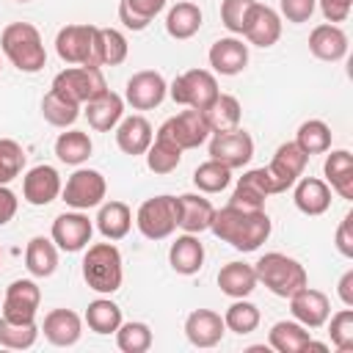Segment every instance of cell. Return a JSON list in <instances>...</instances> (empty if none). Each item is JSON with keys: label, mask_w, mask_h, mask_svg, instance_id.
<instances>
[{"label": "cell", "mask_w": 353, "mask_h": 353, "mask_svg": "<svg viewBox=\"0 0 353 353\" xmlns=\"http://www.w3.org/2000/svg\"><path fill=\"white\" fill-rule=\"evenodd\" d=\"M61 174L58 168L41 163V165H33L22 174V199L30 204V207H47L50 201H55L61 196Z\"/></svg>", "instance_id": "obj_16"}, {"label": "cell", "mask_w": 353, "mask_h": 353, "mask_svg": "<svg viewBox=\"0 0 353 353\" xmlns=\"http://www.w3.org/2000/svg\"><path fill=\"white\" fill-rule=\"evenodd\" d=\"M39 331H44V339L50 345H55V347H72L83 336V320L72 309H52V312L44 314V325Z\"/></svg>", "instance_id": "obj_23"}, {"label": "cell", "mask_w": 353, "mask_h": 353, "mask_svg": "<svg viewBox=\"0 0 353 353\" xmlns=\"http://www.w3.org/2000/svg\"><path fill=\"white\" fill-rule=\"evenodd\" d=\"M201 113H204V121H207L210 132H223V130L240 127L243 105H240V99L232 97V94H218Z\"/></svg>", "instance_id": "obj_34"}, {"label": "cell", "mask_w": 353, "mask_h": 353, "mask_svg": "<svg viewBox=\"0 0 353 353\" xmlns=\"http://www.w3.org/2000/svg\"><path fill=\"white\" fill-rule=\"evenodd\" d=\"M168 0H119V22L127 30H146Z\"/></svg>", "instance_id": "obj_37"}, {"label": "cell", "mask_w": 353, "mask_h": 353, "mask_svg": "<svg viewBox=\"0 0 353 353\" xmlns=\"http://www.w3.org/2000/svg\"><path fill=\"white\" fill-rule=\"evenodd\" d=\"M83 281L88 284V290L99 292V295H113L121 281H124V262H121V251L108 240V243H94L85 245L83 254Z\"/></svg>", "instance_id": "obj_3"}, {"label": "cell", "mask_w": 353, "mask_h": 353, "mask_svg": "<svg viewBox=\"0 0 353 353\" xmlns=\"http://www.w3.org/2000/svg\"><path fill=\"white\" fill-rule=\"evenodd\" d=\"M218 94H221L218 77L210 69H188V72L176 74L174 83L168 85V97L176 105L193 108V110H204Z\"/></svg>", "instance_id": "obj_7"}, {"label": "cell", "mask_w": 353, "mask_h": 353, "mask_svg": "<svg viewBox=\"0 0 353 353\" xmlns=\"http://www.w3.org/2000/svg\"><path fill=\"white\" fill-rule=\"evenodd\" d=\"M83 113L88 119V127L97 132H110L116 130V124L124 119V97L116 91H102L99 97L88 99L83 105Z\"/></svg>", "instance_id": "obj_22"}, {"label": "cell", "mask_w": 353, "mask_h": 353, "mask_svg": "<svg viewBox=\"0 0 353 353\" xmlns=\"http://www.w3.org/2000/svg\"><path fill=\"white\" fill-rule=\"evenodd\" d=\"M207 61H210L215 74L234 77L248 66V44L237 36H223V39L212 41V47L207 52Z\"/></svg>", "instance_id": "obj_19"}, {"label": "cell", "mask_w": 353, "mask_h": 353, "mask_svg": "<svg viewBox=\"0 0 353 353\" xmlns=\"http://www.w3.org/2000/svg\"><path fill=\"white\" fill-rule=\"evenodd\" d=\"M0 69H3V63H0Z\"/></svg>", "instance_id": "obj_56"}, {"label": "cell", "mask_w": 353, "mask_h": 353, "mask_svg": "<svg viewBox=\"0 0 353 353\" xmlns=\"http://www.w3.org/2000/svg\"><path fill=\"white\" fill-rule=\"evenodd\" d=\"M309 339H312V331L298 320H279L268 334V345L279 353H303Z\"/></svg>", "instance_id": "obj_35"}, {"label": "cell", "mask_w": 353, "mask_h": 353, "mask_svg": "<svg viewBox=\"0 0 353 353\" xmlns=\"http://www.w3.org/2000/svg\"><path fill=\"white\" fill-rule=\"evenodd\" d=\"M210 232L218 240L229 243L234 251L251 254L262 243H268V237L273 232V221L265 210H240V207L226 204V207L215 210Z\"/></svg>", "instance_id": "obj_1"}, {"label": "cell", "mask_w": 353, "mask_h": 353, "mask_svg": "<svg viewBox=\"0 0 353 353\" xmlns=\"http://www.w3.org/2000/svg\"><path fill=\"white\" fill-rule=\"evenodd\" d=\"M50 237H52V243L58 245V251L77 254V251H83V248L91 243V237H94V221H91L83 210L61 212V215L52 221Z\"/></svg>", "instance_id": "obj_13"}, {"label": "cell", "mask_w": 353, "mask_h": 353, "mask_svg": "<svg viewBox=\"0 0 353 353\" xmlns=\"http://www.w3.org/2000/svg\"><path fill=\"white\" fill-rule=\"evenodd\" d=\"M201 22H204L201 8L190 0H179L165 14V33L176 41H188L201 30Z\"/></svg>", "instance_id": "obj_30"}, {"label": "cell", "mask_w": 353, "mask_h": 353, "mask_svg": "<svg viewBox=\"0 0 353 353\" xmlns=\"http://www.w3.org/2000/svg\"><path fill=\"white\" fill-rule=\"evenodd\" d=\"M254 270H256V281L265 284V287H268L273 295H279V298H290L292 292H298L301 287L309 284L306 268H303L298 259H292V256H287V254H281V251H268V254H262V256L256 259Z\"/></svg>", "instance_id": "obj_4"}, {"label": "cell", "mask_w": 353, "mask_h": 353, "mask_svg": "<svg viewBox=\"0 0 353 353\" xmlns=\"http://www.w3.org/2000/svg\"><path fill=\"white\" fill-rule=\"evenodd\" d=\"M204 243L199 240V234H179L171 248H168V265L174 273L179 276H196L201 268H204Z\"/></svg>", "instance_id": "obj_27"}, {"label": "cell", "mask_w": 353, "mask_h": 353, "mask_svg": "<svg viewBox=\"0 0 353 353\" xmlns=\"http://www.w3.org/2000/svg\"><path fill=\"white\" fill-rule=\"evenodd\" d=\"M331 323H328V334H331V345L339 350V353H350L353 350V309L345 306L339 309L336 314H328Z\"/></svg>", "instance_id": "obj_48"}, {"label": "cell", "mask_w": 353, "mask_h": 353, "mask_svg": "<svg viewBox=\"0 0 353 353\" xmlns=\"http://www.w3.org/2000/svg\"><path fill=\"white\" fill-rule=\"evenodd\" d=\"M193 185L199 193L204 196H212V193H221L232 185V168H226L223 163L218 160H204L196 171H193Z\"/></svg>", "instance_id": "obj_43"}, {"label": "cell", "mask_w": 353, "mask_h": 353, "mask_svg": "<svg viewBox=\"0 0 353 353\" xmlns=\"http://www.w3.org/2000/svg\"><path fill=\"white\" fill-rule=\"evenodd\" d=\"M226 334L223 314L212 309H193L185 317V336L193 347H215Z\"/></svg>", "instance_id": "obj_21"}, {"label": "cell", "mask_w": 353, "mask_h": 353, "mask_svg": "<svg viewBox=\"0 0 353 353\" xmlns=\"http://www.w3.org/2000/svg\"><path fill=\"white\" fill-rule=\"evenodd\" d=\"M314 11H317V0H279V17L292 25L309 22Z\"/></svg>", "instance_id": "obj_50"}, {"label": "cell", "mask_w": 353, "mask_h": 353, "mask_svg": "<svg viewBox=\"0 0 353 353\" xmlns=\"http://www.w3.org/2000/svg\"><path fill=\"white\" fill-rule=\"evenodd\" d=\"M135 226L146 240H165L179 229V201L176 196L160 193L146 199L135 212Z\"/></svg>", "instance_id": "obj_5"}, {"label": "cell", "mask_w": 353, "mask_h": 353, "mask_svg": "<svg viewBox=\"0 0 353 353\" xmlns=\"http://www.w3.org/2000/svg\"><path fill=\"white\" fill-rule=\"evenodd\" d=\"M243 36L254 47H262V50L273 47L281 39V17H279V11L265 6V3H254Z\"/></svg>", "instance_id": "obj_20"}, {"label": "cell", "mask_w": 353, "mask_h": 353, "mask_svg": "<svg viewBox=\"0 0 353 353\" xmlns=\"http://www.w3.org/2000/svg\"><path fill=\"white\" fill-rule=\"evenodd\" d=\"M292 201L303 215H323L331 207V188L320 176H301L292 185Z\"/></svg>", "instance_id": "obj_28"}, {"label": "cell", "mask_w": 353, "mask_h": 353, "mask_svg": "<svg viewBox=\"0 0 353 353\" xmlns=\"http://www.w3.org/2000/svg\"><path fill=\"white\" fill-rule=\"evenodd\" d=\"M309 163V154L295 143V141H287L276 149L273 160L265 165L268 168V176H270V185H273V193H284L290 190L301 176H303V168Z\"/></svg>", "instance_id": "obj_12"}, {"label": "cell", "mask_w": 353, "mask_h": 353, "mask_svg": "<svg viewBox=\"0 0 353 353\" xmlns=\"http://www.w3.org/2000/svg\"><path fill=\"white\" fill-rule=\"evenodd\" d=\"M290 312H292V320H298L301 325L306 328H323L328 314H331V301L325 292L314 290V287H301L298 292H292L290 298Z\"/></svg>", "instance_id": "obj_18"}, {"label": "cell", "mask_w": 353, "mask_h": 353, "mask_svg": "<svg viewBox=\"0 0 353 353\" xmlns=\"http://www.w3.org/2000/svg\"><path fill=\"white\" fill-rule=\"evenodd\" d=\"M41 303V290L33 279H17L6 287L3 295V312L0 317L14 320V323H36V312Z\"/></svg>", "instance_id": "obj_14"}, {"label": "cell", "mask_w": 353, "mask_h": 353, "mask_svg": "<svg viewBox=\"0 0 353 353\" xmlns=\"http://www.w3.org/2000/svg\"><path fill=\"white\" fill-rule=\"evenodd\" d=\"M97 52H99V66H119L130 55L127 36L116 28H99L97 33Z\"/></svg>", "instance_id": "obj_42"}, {"label": "cell", "mask_w": 353, "mask_h": 353, "mask_svg": "<svg viewBox=\"0 0 353 353\" xmlns=\"http://www.w3.org/2000/svg\"><path fill=\"white\" fill-rule=\"evenodd\" d=\"M268 196H273V185L268 176V168H248L243 171V176L237 179L229 204L240 207V210H265Z\"/></svg>", "instance_id": "obj_17"}, {"label": "cell", "mask_w": 353, "mask_h": 353, "mask_svg": "<svg viewBox=\"0 0 353 353\" xmlns=\"http://www.w3.org/2000/svg\"><path fill=\"white\" fill-rule=\"evenodd\" d=\"M168 97V83L160 72L154 69H141L135 72L127 85H124V105L132 110H152Z\"/></svg>", "instance_id": "obj_15"}, {"label": "cell", "mask_w": 353, "mask_h": 353, "mask_svg": "<svg viewBox=\"0 0 353 353\" xmlns=\"http://www.w3.org/2000/svg\"><path fill=\"white\" fill-rule=\"evenodd\" d=\"M154 135H163V138L174 141V143L185 152V149H199L201 143H207L212 132H210V127H207V121H204V113L188 108V110H182V113H176V116H171V119H165Z\"/></svg>", "instance_id": "obj_10"}, {"label": "cell", "mask_w": 353, "mask_h": 353, "mask_svg": "<svg viewBox=\"0 0 353 353\" xmlns=\"http://www.w3.org/2000/svg\"><path fill=\"white\" fill-rule=\"evenodd\" d=\"M254 3L256 0H221V22L232 36H243Z\"/></svg>", "instance_id": "obj_49"}, {"label": "cell", "mask_w": 353, "mask_h": 353, "mask_svg": "<svg viewBox=\"0 0 353 353\" xmlns=\"http://www.w3.org/2000/svg\"><path fill=\"white\" fill-rule=\"evenodd\" d=\"M50 88L83 108L88 99L108 91V83H105V74L99 66H66L63 72H58L52 77Z\"/></svg>", "instance_id": "obj_8"}, {"label": "cell", "mask_w": 353, "mask_h": 353, "mask_svg": "<svg viewBox=\"0 0 353 353\" xmlns=\"http://www.w3.org/2000/svg\"><path fill=\"white\" fill-rule=\"evenodd\" d=\"M19 210V199L8 185H0V226H6Z\"/></svg>", "instance_id": "obj_53"}, {"label": "cell", "mask_w": 353, "mask_h": 353, "mask_svg": "<svg viewBox=\"0 0 353 353\" xmlns=\"http://www.w3.org/2000/svg\"><path fill=\"white\" fill-rule=\"evenodd\" d=\"M317 6H320V14L325 17V22H331V25L345 22L353 11V0H317Z\"/></svg>", "instance_id": "obj_52"}, {"label": "cell", "mask_w": 353, "mask_h": 353, "mask_svg": "<svg viewBox=\"0 0 353 353\" xmlns=\"http://www.w3.org/2000/svg\"><path fill=\"white\" fill-rule=\"evenodd\" d=\"M179 163H182V149L174 141H168L163 135H154V141L146 149V165H149V171L152 174H171V171H176Z\"/></svg>", "instance_id": "obj_40"}, {"label": "cell", "mask_w": 353, "mask_h": 353, "mask_svg": "<svg viewBox=\"0 0 353 353\" xmlns=\"http://www.w3.org/2000/svg\"><path fill=\"white\" fill-rule=\"evenodd\" d=\"M336 295H339L342 306H350V309H353V268H347V270L339 276V284H336Z\"/></svg>", "instance_id": "obj_54"}, {"label": "cell", "mask_w": 353, "mask_h": 353, "mask_svg": "<svg viewBox=\"0 0 353 353\" xmlns=\"http://www.w3.org/2000/svg\"><path fill=\"white\" fill-rule=\"evenodd\" d=\"M121 306L116 303V301H110V298H94L91 303H88V309H85V325L94 331V334H99V336H108V334H116V328L121 325Z\"/></svg>", "instance_id": "obj_38"}, {"label": "cell", "mask_w": 353, "mask_h": 353, "mask_svg": "<svg viewBox=\"0 0 353 353\" xmlns=\"http://www.w3.org/2000/svg\"><path fill=\"white\" fill-rule=\"evenodd\" d=\"M256 270L248 262H226L218 270V287L229 298H248L256 290Z\"/></svg>", "instance_id": "obj_33"}, {"label": "cell", "mask_w": 353, "mask_h": 353, "mask_svg": "<svg viewBox=\"0 0 353 353\" xmlns=\"http://www.w3.org/2000/svg\"><path fill=\"white\" fill-rule=\"evenodd\" d=\"M25 268L33 279H50L58 270V245L52 237H30L25 245Z\"/></svg>", "instance_id": "obj_31"}, {"label": "cell", "mask_w": 353, "mask_h": 353, "mask_svg": "<svg viewBox=\"0 0 353 353\" xmlns=\"http://www.w3.org/2000/svg\"><path fill=\"white\" fill-rule=\"evenodd\" d=\"M179 201V229L188 234H201L210 232L215 207L204 193H182L176 196Z\"/></svg>", "instance_id": "obj_26"}, {"label": "cell", "mask_w": 353, "mask_h": 353, "mask_svg": "<svg viewBox=\"0 0 353 353\" xmlns=\"http://www.w3.org/2000/svg\"><path fill=\"white\" fill-rule=\"evenodd\" d=\"M80 105L77 102H72V99H66L63 94H58V91H47L44 94V99H41V116H44V121L47 124H52V127H58V130H66V127H72L77 119H80Z\"/></svg>", "instance_id": "obj_39"}, {"label": "cell", "mask_w": 353, "mask_h": 353, "mask_svg": "<svg viewBox=\"0 0 353 353\" xmlns=\"http://www.w3.org/2000/svg\"><path fill=\"white\" fill-rule=\"evenodd\" d=\"M325 182L339 199H353V154L347 149H328L323 163Z\"/></svg>", "instance_id": "obj_29"}, {"label": "cell", "mask_w": 353, "mask_h": 353, "mask_svg": "<svg viewBox=\"0 0 353 353\" xmlns=\"http://www.w3.org/2000/svg\"><path fill=\"white\" fill-rule=\"evenodd\" d=\"M295 143L312 157V154H325L331 149V127L323 119H309L298 127Z\"/></svg>", "instance_id": "obj_44"}, {"label": "cell", "mask_w": 353, "mask_h": 353, "mask_svg": "<svg viewBox=\"0 0 353 353\" xmlns=\"http://www.w3.org/2000/svg\"><path fill=\"white\" fill-rule=\"evenodd\" d=\"M334 245L336 251L345 256V259H353V212H347L339 226H336V234H334Z\"/></svg>", "instance_id": "obj_51"}, {"label": "cell", "mask_w": 353, "mask_h": 353, "mask_svg": "<svg viewBox=\"0 0 353 353\" xmlns=\"http://www.w3.org/2000/svg\"><path fill=\"white\" fill-rule=\"evenodd\" d=\"M132 229V210L124 201H102L99 212H97V232L116 243L121 237H127Z\"/></svg>", "instance_id": "obj_32"}, {"label": "cell", "mask_w": 353, "mask_h": 353, "mask_svg": "<svg viewBox=\"0 0 353 353\" xmlns=\"http://www.w3.org/2000/svg\"><path fill=\"white\" fill-rule=\"evenodd\" d=\"M116 146L130 154V157H138V154H146L149 143L154 141V130L149 124L146 116L141 113H132V116H124L119 124H116Z\"/></svg>", "instance_id": "obj_24"}, {"label": "cell", "mask_w": 353, "mask_h": 353, "mask_svg": "<svg viewBox=\"0 0 353 353\" xmlns=\"http://www.w3.org/2000/svg\"><path fill=\"white\" fill-rule=\"evenodd\" d=\"M223 325H226V331H234L240 336L256 331L259 328V309H256V303H251L248 298H232L229 309L223 312Z\"/></svg>", "instance_id": "obj_41"}, {"label": "cell", "mask_w": 353, "mask_h": 353, "mask_svg": "<svg viewBox=\"0 0 353 353\" xmlns=\"http://www.w3.org/2000/svg\"><path fill=\"white\" fill-rule=\"evenodd\" d=\"M97 25H63L55 33V52L63 63L69 66H99V52H97ZM102 69V66H99Z\"/></svg>", "instance_id": "obj_6"}, {"label": "cell", "mask_w": 353, "mask_h": 353, "mask_svg": "<svg viewBox=\"0 0 353 353\" xmlns=\"http://www.w3.org/2000/svg\"><path fill=\"white\" fill-rule=\"evenodd\" d=\"M251 157H254V138L243 127L210 135V160H218L234 171V168H245Z\"/></svg>", "instance_id": "obj_11"}, {"label": "cell", "mask_w": 353, "mask_h": 353, "mask_svg": "<svg viewBox=\"0 0 353 353\" xmlns=\"http://www.w3.org/2000/svg\"><path fill=\"white\" fill-rule=\"evenodd\" d=\"M25 163H28V154L22 143L14 138H0V185L14 182L25 171Z\"/></svg>", "instance_id": "obj_47"}, {"label": "cell", "mask_w": 353, "mask_h": 353, "mask_svg": "<svg viewBox=\"0 0 353 353\" xmlns=\"http://www.w3.org/2000/svg\"><path fill=\"white\" fill-rule=\"evenodd\" d=\"M0 50L3 55L25 74H36L47 66V50L41 41V33L30 22H11L0 33Z\"/></svg>", "instance_id": "obj_2"}, {"label": "cell", "mask_w": 353, "mask_h": 353, "mask_svg": "<svg viewBox=\"0 0 353 353\" xmlns=\"http://www.w3.org/2000/svg\"><path fill=\"white\" fill-rule=\"evenodd\" d=\"M309 52L317 61L336 63V61H342L347 55V33L339 25L323 22V25L312 28V33H309Z\"/></svg>", "instance_id": "obj_25"}, {"label": "cell", "mask_w": 353, "mask_h": 353, "mask_svg": "<svg viewBox=\"0 0 353 353\" xmlns=\"http://www.w3.org/2000/svg\"><path fill=\"white\" fill-rule=\"evenodd\" d=\"M116 345L121 353H146L152 347V328L141 320H130L116 328Z\"/></svg>", "instance_id": "obj_45"}, {"label": "cell", "mask_w": 353, "mask_h": 353, "mask_svg": "<svg viewBox=\"0 0 353 353\" xmlns=\"http://www.w3.org/2000/svg\"><path fill=\"white\" fill-rule=\"evenodd\" d=\"M39 339V325L36 323H14L0 317V347L8 350H28Z\"/></svg>", "instance_id": "obj_46"}, {"label": "cell", "mask_w": 353, "mask_h": 353, "mask_svg": "<svg viewBox=\"0 0 353 353\" xmlns=\"http://www.w3.org/2000/svg\"><path fill=\"white\" fill-rule=\"evenodd\" d=\"M17 3H30V0H17Z\"/></svg>", "instance_id": "obj_55"}, {"label": "cell", "mask_w": 353, "mask_h": 353, "mask_svg": "<svg viewBox=\"0 0 353 353\" xmlns=\"http://www.w3.org/2000/svg\"><path fill=\"white\" fill-rule=\"evenodd\" d=\"M91 152H94V143H91V138H88V132H83V130H72V127H66L58 138H55V157L61 160V163H66V165H83L88 157H91Z\"/></svg>", "instance_id": "obj_36"}, {"label": "cell", "mask_w": 353, "mask_h": 353, "mask_svg": "<svg viewBox=\"0 0 353 353\" xmlns=\"http://www.w3.org/2000/svg\"><path fill=\"white\" fill-rule=\"evenodd\" d=\"M108 196V182L97 168H80L66 179V185L61 188V199L66 207L72 210H91L99 207Z\"/></svg>", "instance_id": "obj_9"}]
</instances>
